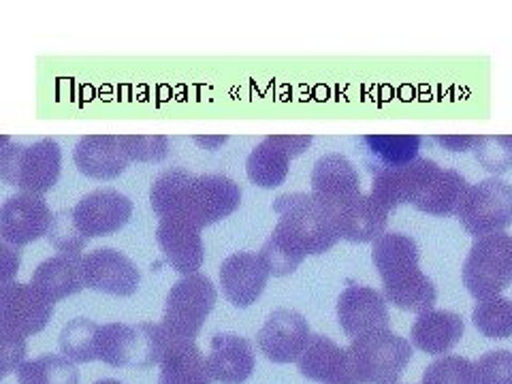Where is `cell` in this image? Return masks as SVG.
Here are the masks:
<instances>
[{
    "instance_id": "cell-11",
    "label": "cell",
    "mask_w": 512,
    "mask_h": 384,
    "mask_svg": "<svg viewBox=\"0 0 512 384\" xmlns=\"http://www.w3.org/2000/svg\"><path fill=\"white\" fill-rule=\"evenodd\" d=\"M310 135H269L256 146L248 160L246 173L252 184L261 188H278L284 184L291 160L310 148Z\"/></svg>"
},
{
    "instance_id": "cell-36",
    "label": "cell",
    "mask_w": 512,
    "mask_h": 384,
    "mask_svg": "<svg viewBox=\"0 0 512 384\" xmlns=\"http://www.w3.org/2000/svg\"><path fill=\"white\" fill-rule=\"evenodd\" d=\"M120 141L128 158L137 163H160L169 154V139L160 135H120Z\"/></svg>"
},
{
    "instance_id": "cell-15",
    "label": "cell",
    "mask_w": 512,
    "mask_h": 384,
    "mask_svg": "<svg viewBox=\"0 0 512 384\" xmlns=\"http://www.w3.org/2000/svg\"><path fill=\"white\" fill-rule=\"evenodd\" d=\"M52 210L41 195L9 197L0 205V237L13 246H28L47 235L52 224Z\"/></svg>"
},
{
    "instance_id": "cell-13",
    "label": "cell",
    "mask_w": 512,
    "mask_h": 384,
    "mask_svg": "<svg viewBox=\"0 0 512 384\" xmlns=\"http://www.w3.org/2000/svg\"><path fill=\"white\" fill-rule=\"evenodd\" d=\"M361 195L357 167L342 154H325L312 171V197L323 205L329 218Z\"/></svg>"
},
{
    "instance_id": "cell-14",
    "label": "cell",
    "mask_w": 512,
    "mask_h": 384,
    "mask_svg": "<svg viewBox=\"0 0 512 384\" xmlns=\"http://www.w3.org/2000/svg\"><path fill=\"white\" fill-rule=\"evenodd\" d=\"M133 216V201L114 188H101L73 207V220L86 239L120 231Z\"/></svg>"
},
{
    "instance_id": "cell-10",
    "label": "cell",
    "mask_w": 512,
    "mask_h": 384,
    "mask_svg": "<svg viewBox=\"0 0 512 384\" xmlns=\"http://www.w3.org/2000/svg\"><path fill=\"white\" fill-rule=\"evenodd\" d=\"M52 316L54 303L47 301L32 284H0V331L30 338L43 331Z\"/></svg>"
},
{
    "instance_id": "cell-22",
    "label": "cell",
    "mask_w": 512,
    "mask_h": 384,
    "mask_svg": "<svg viewBox=\"0 0 512 384\" xmlns=\"http://www.w3.org/2000/svg\"><path fill=\"white\" fill-rule=\"evenodd\" d=\"M256 365L252 344L237 333H216L210 342V367L212 380L220 384H242L246 382Z\"/></svg>"
},
{
    "instance_id": "cell-29",
    "label": "cell",
    "mask_w": 512,
    "mask_h": 384,
    "mask_svg": "<svg viewBox=\"0 0 512 384\" xmlns=\"http://www.w3.org/2000/svg\"><path fill=\"white\" fill-rule=\"evenodd\" d=\"M163 333V331H160ZM158 384H212L210 367L195 342L167 344L160 357Z\"/></svg>"
},
{
    "instance_id": "cell-12",
    "label": "cell",
    "mask_w": 512,
    "mask_h": 384,
    "mask_svg": "<svg viewBox=\"0 0 512 384\" xmlns=\"http://www.w3.org/2000/svg\"><path fill=\"white\" fill-rule=\"evenodd\" d=\"M84 284L92 291L131 297L141 284V271L137 265L116 248H96L82 256Z\"/></svg>"
},
{
    "instance_id": "cell-27",
    "label": "cell",
    "mask_w": 512,
    "mask_h": 384,
    "mask_svg": "<svg viewBox=\"0 0 512 384\" xmlns=\"http://www.w3.org/2000/svg\"><path fill=\"white\" fill-rule=\"evenodd\" d=\"M468 188L470 186L461 173L438 165L410 205L429 216H453L457 214Z\"/></svg>"
},
{
    "instance_id": "cell-24",
    "label": "cell",
    "mask_w": 512,
    "mask_h": 384,
    "mask_svg": "<svg viewBox=\"0 0 512 384\" xmlns=\"http://www.w3.org/2000/svg\"><path fill=\"white\" fill-rule=\"evenodd\" d=\"M463 333H466V323L459 314L448 310H429L416 318L410 340L427 355H446L461 342Z\"/></svg>"
},
{
    "instance_id": "cell-9",
    "label": "cell",
    "mask_w": 512,
    "mask_h": 384,
    "mask_svg": "<svg viewBox=\"0 0 512 384\" xmlns=\"http://www.w3.org/2000/svg\"><path fill=\"white\" fill-rule=\"evenodd\" d=\"M457 218L470 235L485 237L504 233L512 224V184L502 180H483L468 188Z\"/></svg>"
},
{
    "instance_id": "cell-3",
    "label": "cell",
    "mask_w": 512,
    "mask_h": 384,
    "mask_svg": "<svg viewBox=\"0 0 512 384\" xmlns=\"http://www.w3.org/2000/svg\"><path fill=\"white\" fill-rule=\"evenodd\" d=\"M419 246L404 233H384L372 246V261L384 286V299L414 314L434 310L436 284L419 267Z\"/></svg>"
},
{
    "instance_id": "cell-4",
    "label": "cell",
    "mask_w": 512,
    "mask_h": 384,
    "mask_svg": "<svg viewBox=\"0 0 512 384\" xmlns=\"http://www.w3.org/2000/svg\"><path fill=\"white\" fill-rule=\"evenodd\" d=\"M412 355V344L391 329L359 335L346 348L350 380L352 384H397Z\"/></svg>"
},
{
    "instance_id": "cell-7",
    "label": "cell",
    "mask_w": 512,
    "mask_h": 384,
    "mask_svg": "<svg viewBox=\"0 0 512 384\" xmlns=\"http://www.w3.org/2000/svg\"><path fill=\"white\" fill-rule=\"evenodd\" d=\"M463 284L476 301L506 291L512 284V235L493 233L474 239L463 263Z\"/></svg>"
},
{
    "instance_id": "cell-5",
    "label": "cell",
    "mask_w": 512,
    "mask_h": 384,
    "mask_svg": "<svg viewBox=\"0 0 512 384\" xmlns=\"http://www.w3.org/2000/svg\"><path fill=\"white\" fill-rule=\"evenodd\" d=\"M216 286L203 274H192L175 282L165 301L160 331L167 344H190L197 340L207 316L216 306Z\"/></svg>"
},
{
    "instance_id": "cell-31",
    "label": "cell",
    "mask_w": 512,
    "mask_h": 384,
    "mask_svg": "<svg viewBox=\"0 0 512 384\" xmlns=\"http://www.w3.org/2000/svg\"><path fill=\"white\" fill-rule=\"evenodd\" d=\"M472 323L489 340L512 338V299L498 295L478 301L472 310Z\"/></svg>"
},
{
    "instance_id": "cell-37",
    "label": "cell",
    "mask_w": 512,
    "mask_h": 384,
    "mask_svg": "<svg viewBox=\"0 0 512 384\" xmlns=\"http://www.w3.org/2000/svg\"><path fill=\"white\" fill-rule=\"evenodd\" d=\"M478 384H512V352L489 350L476 363Z\"/></svg>"
},
{
    "instance_id": "cell-1",
    "label": "cell",
    "mask_w": 512,
    "mask_h": 384,
    "mask_svg": "<svg viewBox=\"0 0 512 384\" xmlns=\"http://www.w3.org/2000/svg\"><path fill=\"white\" fill-rule=\"evenodd\" d=\"M274 212L280 216L278 224L259 254L269 276L282 278L293 274L308 254H323L340 242L329 214L312 197V192L280 195Z\"/></svg>"
},
{
    "instance_id": "cell-21",
    "label": "cell",
    "mask_w": 512,
    "mask_h": 384,
    "mask_svg": "<svg viewBox=\"0 0 512 384\" xmlns=\"http://www.w3.org/2000/svg\"><path fill=\"white\" fill-rule=\"evenodd\" d=\"M73 160L79 173L92 180H116L131 163L120 135H88L79 139Z\"/></svg>"
},
{
    "instance_id": "cell-2",
    "label": "cell",
    "mask_w": 512,
    "mask_h": 384,
    "mask_svg": "<svg viewBox=\"0 0 512 384\" xmlns=\"http://www.w3.org/2000/svg\"><path fill=\"white\" fill-rule=\"evenodd\" d=\"M150 203L158 218H180L201 231L242 205V188L227 175L169 169L154 180Z\"/></svg>"
},
{
    "instance_id": "cell-28",
    "label": "cell",
    "mask_w": 512,
    "mask_h": 384,
    "mask_svg": "<svg viewBox=\"0 0 512 384\" xmlns=\"http://www.w3.org/2000/svg\"><path fill=\"white\" fill-rule=\"evenodd\" d=\"M421 143L419 135H363V163L372 175L404 167L419 158Z\"/></svg>"
},
{
    "instance_id": "cell-41",
    "label": "cell",
    "mask_w": 512,
    "mask_h": 384,
    "mask_svg": "<svg viewBox=\"0 0 512 384\" xmlns=\"http://www.w3.org/2000/svg\"><path fill=\"white\" fill-rule=\"evenodd\" d=\"M9 143H11L9 135H0V150H3L5 146H9Z\"/></svg>"
},
{
    "instance_id": "cell-8",
    "label": "cell",
    "mask_w": 512,
    "mask_h": 384,
    "mask_svg": "<svg viewBox=\"0 0 512 384\" xmlns=\"http://www.w3.org/2000/svg\"><path fill=\"white\" fill-rule=\"evenodd\" d=\"M163 350L160 325L109 323L99 327L96 359L111 367H152L160 363Z\"/></svg>"
},
{
    "instance_id": "cell-34",
    "label": "cell",
    "mask_w": 512,
    "mask_h": 384,
    "mask_svg": "<svg viewBox=\"0 0 512 384\" xmlns=\"http://www.w3.org/2000/svg\"><path fill=\"white\" fill-rule=\"evenodd\" d=\"M47 242H50L58 252L79 256L88 244V239L79 233L73 220V210H62L54 214L50 231H47Z\"/></svg>"
},
{
    "instance_id": "cell-30",
    "label": "cell",
    "mask_w": 512,
    "mask_h": 384,
    "mask_svg": "<svg viewBox=\"0 0 512 384\" xmlns=\"http://www.w3.org/2000/svg\"><path fill=\"white\" fill-rule=\"evenodd\" d=\"M99 327L94 320L77 316L64 325L60 333V352L71 363L96 361V342H99Z\"/></svg>"
},
{
    "instance_id": "cell-32",
    "label": "cell",
    "mask_w": 512,
    "mask_h": 384,
    "mask_svg": "<svg viewBox=\"0 0 512 384\" xmlns=\"http://www.w3.org/2000/svg\"><path fill=\"white\" fill-rule=\"evenodd\" d=\"M18 384H79V372L69 359L43 355L20 365Z\"/></svg>"
},
{
    "instance_id": "cell-40",
    "label": "cell",
    "mask_w": 512,
    "mask_h": 384,
    "mask_svg": "<svg viewBox=\"0 0 512 384\" xmlns=\"http://www.w3.org/2000/svg\"><path fill=\"white\" fill-rule=\"evenodd\" d=\"M476 139L478 137H474V135H444V137H436V141L440 143V146H444L446 150H451V152L472 150Z\"/></svg>"
},
{
    "instance_id": "cell-19",
    "label": "cell",
    "mask_w": 512,
    "mask_h": 384,
    "mask_svg": "<svg viewBox=\"0 0 512 384\" xmlns=\"http://www.w3.org/2000/svg\"><path fill=\"white\" fill-rule=\"evenodd\" d=\"M269 271L254 252H235L220 265V286L222 295L235 308H248L265 291Z\"/></svg>"
},
{
    "instance_id": "cell-20",
    "label": "cell",
    "mask_w": 512,
    "mask_h": 384,
    "mask_svg": "<svg viewBox=\"0 0 512 384\" xmlns=\"http://www.w3.org/2000/svg\"><path fill=\"white\" fill-rule=\"evenodd\" d=\"M201 231L180 218H160L156 229V242L163 250L167 263L182 274H197L205 259Z\"/></svg>"
},
{
    "instance_id": "cell-16",
    "label": "cell",
    "mask_w": 512,
    "mask_h": 384,
    "mask_svg": "<svg viewBox=\"0 0 512 384\" xmlns=\"http://www.w3.org/2000/svg\"><path fill=\"white\" fill-rule=\"evenodd\" d=\"M312 338L308 320L295 310L271 312L256 335L261 355L274 363H295Z\"/></svg>"
},
{
    "instance_id": "cell-43",
    "label": "cell",
    "mask_w": 512,
    "mask_h": 384,
    "mask_svg": "<svg viewBox=\"0 0 512 384\" xmlns=\"http://www.w3.org/2000/svg\"><path fill=\"white\" fill-rule=\"evenodd\" d=\"M506 139H508V143L512 146V135H506Z\"/></svg>"
},
{
    "instance_id": "cell-39",
    "label": "cell",
    "mask_w": 512,
    "mask_h": 384,
    "mask_svg": "<svg viewBox=\"0 0 512 384\" xmlns=\"http://www.w3.org/2000/svg\"><path fill=\"white\" fill-rule=\"evenodd\" d=\"M22 267V248L5 242L0 237V284L15 282V276L20 274Z\"/></svg>"
},
{
    "instance_id": "cell-42",
    "label": "cell",
    "mask_w": 512,
    "mask_h": 384,
    "mask_svg": "<svg viewBox=\"0 0 512 384\" xmlns=\"http://www.w3.org/2000/svg\"><path fill=\"white\" fill-rule=\"evenodd\" d=\"M94 384H124V382L114 380V378H105V380H99V382H94Z\"/></svg>"
},
{
    "instance_id": "cell-25",
    "label": "cell",
    "mask_w": 512,
    "mask_h": 384,
    "mask_svg": "<svg viewBox=\"0 0 512 384\" xmlns=\"http://www.w3.org/2000/svg\"><path fill=\"white\" fill-rule=\"evenodd\" d=\"M30 284L37 288V291L52 301L54 306L58 301L67 299L75 293L86 288L84 274H82V256H71V254H58L52 259L43 261L35 274L30 278Z\"/></svg>"
},
{
    "instance_id": "cell-23",
    "label": "cell",
    "mask_w": 512,
    "mask_h": 384,
    "mask_svg": "<svg viewBox=\"0 0 512 384\" xmlns=\"http://www.w3.org/2000/svg\"><path fill=\"white\" fill-rule=\"evenodd\" d=\"M335 231L340 239L352 244H367L376 242L380 235H384L389 222V212L380 207L370 195H361L344 205L340 212L331 216Z\"/></svg>"
},
{
    "instance_id": "cell-35",
    "label": "cell",
    "mask_w": 512,
    "mask_h": 384,
    "mask_svg": "<svg viewBox=\"0 0 512 384\" xmlns=\"http://www.w3.org/2000/svg\"><path fill=\"white\" fill-rule=\"evenodd\" d=\"M472 150L478 163L491 173H504L512 167V146L506 135L478 137Z\"/></svg>"
},
{
    "instance_id": "cell-38",
    "label": "cell",
    "mask_w": 512,
    "mask_h": 384,
    "mask_svg": "<svg viewBox=\"0 0 512 384\" xmlns=\"http://www.w3.org/2000/svg\"><path fill=\"white\" fill-rule=\"evenodd\" d=\"M26 357V338L0 331V380L18 372Z\"/></svg>"
},
{
    "instance_id": "cell-17",
    "label": "cell",
    "mask_w": 512,
    "mask_h": 384,
    "mask_svg": "<svg viewBox=\"0 0 512 384\" xmlns=\"http://www.w3.org/2000/svg\"><path fill=\"white\" fill-rule=\"evenodd\" d=\"M338 320L348 338L389 329L387 299L372 286H348L338 299Z\"/></svg>"
},
{
    "instance_id": "cell-18",
    "label": "cell",
    "mask_w": 512,
    "mask_h": 384,
    "mask_svg": "<svg viewBox=\"0 0 512 384\" xmlns=\"http://www.w3.org/2000/svg\"><path fill=\"white\" fill-rule=\"evenodd\" d=\"M436 169H438L436 160L416 158L404 167L380 171L374 175L370 197L391 214L395 207L412 203L414 197L419 195L423 184L429 180V175Z\"/></svg>"
},
{
    "instance_id": "cell-6",
    "label": "cell",
    "mask_w": 512,
    "mask_h": 384,
    "mask_svg": "<svg viewBox=\"0 0 512 384\" xmlns=\"http://www.w3.org/2000/svg\"><path fill=\"white\" fill-rule=\"evenodd\" d=\"M60 167L62 152L50 137L30 143V146L11 141L0 150V180L28 192V195L43 197L45 192H50L60 178Z\"/></svg>"
},
{
    "instance_id": "cell-26",
    "label": "cell",
    "mask_w": 512,
    "mask_h": 384,
    "mask_svg": "<svg viewBox=\"0 0 512 384\" xmlns=\"http://www.w3.org/2000/svg\"><path fill=\"white\" fill-rule=\"evenodd\" d=\"M297 363L299 372L308 380L323 384H352L346 348H340L325 335H312Z\"/></svg>"
},
{
    "instance_id": "cell-33",
    "label": "cell",
    "mask_w": 512,
    "mask_h": 384,
    "mask_svg": "<svg viewBox=\"0 0 512 384\" xmlns=\"http://www.w3.org/2000/svg\"><path fill=\"white\" fill-rule=\"evenodd\" d=\"M423 384H478L476 363L459 355L440 357L427 365Z\"/></svg>"
}]
</instances>
